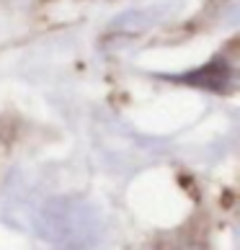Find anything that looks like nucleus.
Masks as SVG:
<instances>
[{
	"label": "nucleus",
	"mask_w": 240,
	"mask_h": 250,
	"mask_svg": "<svg viewBox=\"0 0 240 250\" xmlns=\"http://www.w3.org/2000/svg\"><path fill=\"white\" fill-rule=\"evenodd\" d=\"M181 83H189V85H199V88H207V90H225L227 83H230V67L225 60H212L204 67L189 72V75H181Z\"/></svg>",
	"instance_id": "obj_1"
}]
</instances>
